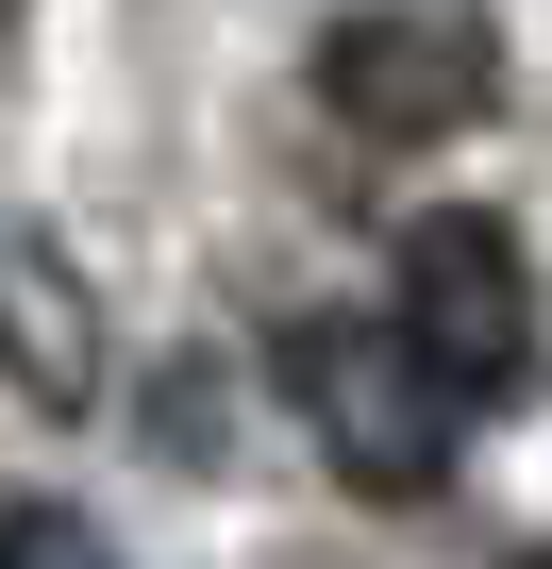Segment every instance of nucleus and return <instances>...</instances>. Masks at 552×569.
<instances>
[{
	"mask_svg": "<svg viewBox=\"0 0 552 569\" xmlns=\"http://www.w3.org/2000/svg\"><path fill=\"white\" fill-rule=\"evenodd\" d=\"M535 569H552V552H535Z\"/></svg>",
	"mask_w": 552,
	"mask_h": 569,
	"instance_id": "423d86ee",
	"label": "nucleus"
},
{
	"mask_svg": "<svg viewBox=\"0 0 552 569\" xmlns=\"http://www.w3.org/2000/svg\"><path fill=\"white\" fill-rule=\"evenodd\" d=\"M285 402H302V436L335 452L352 502H435L452 452H469V402L402 352V319H302L285 336Z\"/></svg>",
	"mask_w": 552,
	"mask_h": 569,
	"instance_id": "f257e3e1",
	"label": "nucleus"
},
{
	"mask_svg": "<svg viewBox=\"0 0 552 569\" xmlns=\"http://www.w3.org/2000/svg\"><path fill=\"white\" fill-rule=\"evenodd\" d=\"M402 352L485 419V402H535V268H519V234L485 218V201H435V218H402Z\"/></svg>",
	"mask_w": 552,
	"mask_h": 569,
	"instance_id": "f03ea898",
	"label": "nucleus"
},
{
	"mask_svg": "<svg viewBox=\"0 0 552 569\" xmlns=\"http://www.w3.org/2000/svg\"><path fill=\"white\" fill-rule=\"evenodd\" d=\"M0 569H118V536L84 502H0Z\"/></svg>",
	"mask_w": 552,
	"mask_h": 569,
	"instance_id": "39448f33",
	"label": "nucleus"
},
{
	"mask_svg": "<svg viewBox=\"0 0 552 569\" xmlns=\"http://www.w3.org/2000/svg\"><path fill=\"white\" fill-rule=\"evenodd\" d=\"M101 352H118L101 284H84L34 218H0V386H18L34 419H101Z\"/></svg>",
	"mask_w": 552,
	"mask_h": 569,
	"instance_id": "20e7f679",
	"label": "nucleus"
},
{
	"mask_svg": "<svg viewBox=\"0 0 552 569\" xmlns=\"http://www.w3.org/2000/svg\"><path fill=\"white\" fill-rule=\"evenodd\" d=\"M319 101L352 134H385V151H452L502 101V34L469 18V0H369V18L319 34Z\"/></svg>",
	"mask_w": 552,
	"mask_h": 569,
	"instance_id": "7ed1b4c3",
	"label": "nucleus"
}]
</instances>
